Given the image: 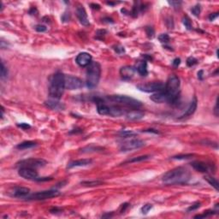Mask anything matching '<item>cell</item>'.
Returning a JSON list of instances; mask_svg holds the SVG:
<instances>
[{"label":"cell","instance_id":"obj_1","mask_svg":"<svg viewBox=\"0 0 219 219\" xmlns=\"http://www.w3.org/2000/svg\"><path fill=\"white\" fill-rule=\"evenodd\" d=\"M191 179V174L187 169L177 167L166 172L163 176V182L166 185L187 184Z\"/></svg>","mask_w":219,"mask_h":219},{"label":"cell","instance_id":"obj_2","mask_svg":"<svg viewBox=\"0 0 219 219\" xmlns=\"http://www.w3.org/2000/svg\"><path fill=\"white\" fill-rule=\"evenodd\" d=\"M180 79L175 75L170 76L168 79L163 91L166 92L169 98V103L171 104H177L180 97Z\"/></svg>","mask_w":219,"mask_h":219},{"label":"cell","instance_id":"obj_3","mask_svg":"<svg viewBox=\"0 0 219 219\" xmlns=\"http://www.w3.org/2000/svg\"><path fill=\"white\" fill-rule=\"evenodd\" d=\"M65 89V76L62 73H56L52 76L50 86H49V94L52 99L60 100L64 94Z\"/></svg>","mask_w":219,"mask_h":219},{"label":"cell","instance_id":"obj_4","mask_svg":"<svg viewBox=\"0 0 219 219\" xmlns=\"http://www.w3.org/2000/svg\"><path fill=\"white\" fill-rule=\"evenodd\" d=\"M86 83L88 88L92 89L98 86L101 76V66L98 62H92L88 66Z\"/></svg>","mask_w":219,"mask_h":219},{"label":"cell","instance_id":"obj_5","mask_svg":"<svg viewBox=\"0 0 219 219\" xmlns=\"http://www.w3.org/2000/svg\"><path fill=\"white\" fill-rule=\"evenodd\" d=\"M107 100L115 104L129 107L130 109H139L142 106V103L139 100L133 99L131 97L125 95H111L108 96Z\"/></svg>","mask_w":219,"mask_h":219},{"label":"cell","instance_id":"obj_6","mask_svg":"<svg viewBox=\"0 0 219 219\" xmlns=\"http://www.w3.org/2000/svg\"><path fill=\"white\" fill-rule=\"evenodd\" d=\"M60 195V192L56 189H51V190H45L33 194L30 196H28L27 199L31 200H44V199H51L57 196Z\"/></svg>","mask_w":219,"mask_h":219},{"label":"cell","instance_id":"obj_7","mask_svg":"<svg viewBox=\"0 0 219 219\" xmlns=\"http://www.w3.org/2000/svg\"><path fill=\"white\" fill-rule=\"evenodd\" d=\"M137 89L145 92H158L164 89V85L162 82H150L147 84H139L136 86Z\"/></svg>","mask_w":219,"mask_h":219},{"label":"cell","instance_id":"obj_8","mask_svg":"<svg viewBox=\"0 0 219 219\" xmlns=\"http://www.w3.org/2000/svg\"><path fill=\"white\" fill-rule=\"evenodd\" d=\"M144 146H145V142L143 140L139 139H132L130 140H127L126 142H124L121 146L120 150L122 151H130L143 147Z\"/></svg>","mask_w":219,"mask_h":219},{"label":"cell","instance_id":"obj_9","mask_svg":"<svg viewBox=\"0 0 219 219\" xmlns=\"http://www.w3.org/2000/svg\"><path fill=\"white\" fill-rule=\"evenodd\" d=\"M83 81L78 77L65 76V88L68 90H77L83 87Z\"/></svg>","mask_w":219,"mask_h":219},{"label":"cell","instance_id":"obj_10","mask_svg":"<svg viewBox=\"0 0 219 219\" xmlns=\"http://www.w3.org/2000/svg\"><path fill=\"white\" fill-rule=\"evenodd\" d=\"M46 164V161L42 158H29V159L22 160L19 162V165L21 167H28L32 169L44 167Z\"/></svg>","mask_w":219,"mask_h":219},{"label":"cell","instance_id":"obj_11","mask_svg":"<svg viewBox=\"0 0 219 219\" xmlns=\"http://www.w3.org/2000/svg\"><path fill=\"white\" fill-rule=\"evenodd\" d=\"M18 174L22 178L27 180H36L38 178V172L35 169L28 167H21L19 169Z\"/></svg>","mask_w":219,"mask_h":219},{"label":"cell","instance_id":"obj_12","mask_svg":"<svg viewBox=\"0 0 219 219\" xmlns=\"http://www.w3.org/2000/svg\"><path fill=\"white\" fill-rule=\"evenodd\" d=\"M76 62L80 67H88L92 63V56L88 52H81L76 57Z\"/></svg>","mask_w":219,"mask_h":219},{"label":"cell","instance_id":"obj_13","mask_svg":"<svg viewBox=\"0 0 219 219\" xmlns=\"http://www.w3.org/2000/svg\"><path fill=\"white\" fill-rule=\"evenodd\" d=\"M135 68L133 66H124L120 69V76L122 77V79L124 80H130L135 76Z\"/></svg>","mask_w":219,"mask_h":219},{"label":"cell","instance_id":"obj_14","mask_svg":"<svg viewBox=\"0 0 219 219\" xmlns=\"http://www.w3.org/2000/svg\"><path fill=\"white\" fill-rule=\"evenodd\" d=\"M197 105H198L197 99H196V97H194L193 100L190 102L189 105L187 106V110H186L178 118H179V119H182V118H185V117H187V116H190V115H193V114L195 112L196 109H197Z\"/></svg>","mask_w":219,"mask_h":219},{"label":"cell","instance_id":"obj_15","mask_svg":"<svg viewBox=\"0 0 219 219\" xmlns=\"http://www.w3.org/2000/svg\"><path fill=\"white\" fill-rule=\"evenodd\" d=\"M30 194V189L25 187H16L13 188L11 195L16 198H27Z\"/></svg>","mask_w":219,"mask_h":219},{"label":"cell","instance_id":"obj_16","mask_svg":"<svg viewBox=\"0 0 219 219\" xmlns=\"http://www.w3.org/2000/svg\"><path fill=\"white\" fill-rule=\"evenodd\" d=\"M151 100H152L153 102L158 103V104H162V103H169V98L168 95L166 94V92L164 91H161V92H158L153 93L152 95L150 97Z\"/></svg>","mask_w":219,"mask_h":219},{"label":"cell","instance_id":"obj_17","mask_svg":"<svg viewBox=\"0 0 219 219\" xmlns=\"http://www.w3.org/2000/svg\"><path fill=\"white\" fill-rule=\"evenodd\" d=\"M76 16L78 17V19L80 21V22L83 26H89V20H88V14L85 10V9L82 6H79L76 9Z\"/></svg>","mask_w":219,"mask_h":219},{"label":"cell","instance_id":"obj_18","mask_svg":"<svg viewBox=\"0 0 219 219\" xmlns=\"http://www.w3.org/2000/svg\"><path fill=\"white\" fill-rule=\"evenodd\" d=\"M45 104L46 107L54 110V111H64L65 109V105L63 103L59 102L58 100H55V99L46 100L45 102Z\"/></svg>","mask_w":219,"mask_h":219},{"label":"cell","instance_id":"obj_19","mask_svg":"<svg viewBox=\"0 0 219 219\" xmlns=\"http://www.w3.org/2000/svg\"><path fill=\"white\" fill-rule=\"evenodd\" d=\"M144 112L138 109H131L128 110L126 113V118L128 120H139L144 116Z\"/></svg>","mask_w":219,"mask_h":219},{"label":"cell","instance_id":"obj_20","mask_svg":"<svg viewBox=\"0 0 219 219\" xmlns=\"http://www.w3.org/2000/svg\"><path fill=\"white\" fill-rule=\"evenodd\" d=\"M92 159L89 158H84V159H79L72 161L68 164V169H72L75 167H84V166H88L89 164L92 163Z\"/></svg>","mask_w":219,"mask_h":219},{"label":"cell","instance_id":"obj_21","mask_svg":"<svg viewBox=\"0 0 219 219\" xmlns=\"http://www.w3.org/2000/svg\"><path fill=\"white\" fill-rule=\"evenodd\" d=\"M127 111V110H125L118 105H112V106H110L109 115H111V116H122V115H126Z\"/></svg>","mask_w":219,"mask_h":219},{"label":"cell","instance_id":"obj_22","mask_svg":"<svg viewBox=\"0 0 219 219\" xmlns=\"http://www.w3.org/2000/svg\"><path fill=\"white\" fill-rule=\"evenodd\" d=\"M191 165L194 170H196L197 171L201 172V173H206L211 169L208 164H206L205 163H203V162H199V161H196V162L192 163Z\"/></svg>","mask_w":219,"mask_h":219},{"label":"cell","instance_id":"obj_23","mask_svg":"<svg viewBox=\"0 0 219 219\" xmlns=\"http://www.w3.org/2000/svg\"><path fill=\"white\" fill-rule=\"evenodd\" d=\"M137 71L140 76H147L148 69H147V61H142L139 64V65L137 66Z\"/></svg>","mask_w":219,"mask_h":219},{"label":"cell","instance_id":"obj_24","mask_svg":"<svg viewBox=\"0 0 219 219\" xmlns=\"http://www.w3.org/2000/svg\"><path fill=\"white\" fill-rule=\"evenodd\" d=\"M36 145L37 144L34 141L28 140V141H23V142H22L19 145H17L16 148L19 149V150H26V149H30V148L34 147H36Z\"/></svg>","mask_w":219,"mask_h":219},{"label":"cell","instance_id":"obj_25","mask_svg":"<svg viewBox=\"0 0 219 219\" xmlns=\"http://www.w3.org/2000/svg\"><path fill=\"white\" fill-rule=\"evenodd\" d=\"M150 158V156L148 155H144V156H139V157H135V158H132L131 159L127 160L126 162H124L125 163H138V162H142L145 160L148 159Z\"/></svg>","mask_w":219,"mask_h":219},{"label":"cell","instance_id":"obj_26","mask_svg":"<svg viewBox=\"0 0 219 219\" xmlns=\"http://www.w3.org/2000/svg\"><path fill=\"white\" fill-rule=\"evenodd\" d=\"M205 180H206L208 182V183L210 184V185H211L212 187L215 188L217 191H218L219 190V184H218V182H217V180L216 179V178H214V177H212V176H209V175H206V176H205Z\"/></svg>","mask_w":219,"mask_h":219},{"label":"cell","instance_id":"obj_27","mask_svg":"<svg viewBox=\"0 0 219 219\" xmlns=\"http://www.w3.org/2000/svg\"><path fill=\"white\" fill-rule=\"evenodd\" d=\"M104 150L103 147H93V146H90V147H86L81 149V152L82 153H88V152H95V151H101Z\"/></svg>","mask_w":219,"mask_h":219},{"label":"cell","instance_id":"obj_28","mask_svg":"<svg viewBox=\"0 0 219 219\" xmlns=\"http://www.w3.org/2000/svg\"><path fill=\"white\" fill-rule=\"evenodd\" d=\"M182 22H183V25L185 26V28H187V30H191L192 29V22L189 17L188 16H184L183 19H182Z\"/></svg>","mask_w":219,"mask_h":219},{"label":"cell","instance_id":"obj_29","mask_svg":"<svg viewBox=\"0 0 219 219\" xmlns=\"http://www.w3.org/2000/svg\"><path fill=\"white\" fill-rule=\"evenodd\" d=\"M82 185H85V186H88V187H94V186H99L100 184H102V182L100 181H90V182H81Z\"/></svg>","mask_w":219,"mask_h":219},{"label":"cell","instance_id":"obj_30","mask_svg":"<svg viewBox=\"0 0 219 219\" xmlns=\"http://www.w3.org/2000/svg\"><path fill=\"white\" fill-rule=\"evenodd\" d=\"M7 76H8V69L5 67L4 62L2 61L1 62V78L4 79L5 77H7Z\"/></svg>","mask_w":219,"mask_h":219},{"label":"cell","instance_id":"obj_31","mask_svg":"<svg viewBox=\"0 0 219 219\" xmlns=\"http://www.w3.org/2000/svg\"><path fill=\"white\" fill-rule=\"evenodd\" d=\"M158 40L161 43H164V44H167L170 41V36L168 35L167 33H162L158 36Z\"/></svg>","mask_w":219,"mask_h":219},{"label":"cell","instance_id":"obj_32","mask_svg":"<svg viewBox=\"0 0 219 219\" xmlns=\"http://www.w3.org/2000/svg\"><path fill=\"white\" fill-rule=\"evenodd\" d=\"M119 135L122 136V137H125V138H127V137H133V136L136 135V134L135 132L127 131V130L121 131L119 133Z\"/></svg>","mask_w":219,"mask_h":219},{"label":"cell","instance_id":"obj_33","mask_svg":"<svg viewBox=\"0 0 219 219\" xmlns=\"http://www.w3.org/2000/svg\"><path fill=\"white\" fill-rule=\"evenodd\" d=\"M197 63H198V60L194 58V57H188L187 60V65L188 67H193V66H194L195 64H197Z\"/></svg>","mask_w":219,"mask_h":219},{"label":"cell","instance_id":"obj_34","mask_svg":"<svg viewBox=\"0 0 219 219\" xmlns=\"http://www.w3.org/2000/svg\"><path fill=\"white\" fill-rule=\"evenodd\" d=\"M191 11L195 16H199V14H200V5L199 4H196L195 6H194L191 9Z\"/></svg>","mask_w":219,"mask_h":219},{"label":"cell","instance_id":"obj_35","mask_svg":"<svg viewBox=\"0 0 219 219\" xmlns=\"http://www.w3.org/2000/svg\"><path fill=\"white\" fill-rule=\"evenodd\" d=\"M168 4L174 9H179L182 3L181 1H168Z\"/></svg>","mask_w":219,"mask_h":219},{"label":"cell","instance_id":"obj_36","mask_svg":"<svg viewBox=\"0 0 219 219\" xmlns=\"http://www.w3.org/2000/svg\"><path fill=\"white\" fill-rule=\"evenodd\" d=\"M151 208H152V205H151V204H147V205H145L142 206V208H141V212H142V214H147Z\"/></svg>","mask_w":219,"mask_h":219},{"label":"cell","instance_id":"obj_37","mask_svg":"<svg viewBox=\"0 0 219 219\" xmlns=\"http://www.w3.org/2000/svg\"><path fill=\"white\" fill-rule=\"evenodd\" d=\"M193 154H185V155H177L175 156L172 158V159H187V158H190L193 157Z\"/></svg>","mask_w":219,"mask_h":219},{"label":"cell","instance_id":"obj_38","mask_svg":"<svg viewBox=\"0 0 219 219\" xmlns=\"http://www.w3.org/2000/svg\"><path fill=\"white\" fill-rule=\"evenodd\" d=\"M146 32H147V34L149 38H152L153 35H154V29L151 27H147L146 28Z\"/></svg>","mask_w":219,"mask_h":219},{"label":"cell","instance_id":"obj_39","mask_svg":"<svg viewBox=\"0 0 219 219\" xmlns=\"http://www.w3.org/2000/svg\"><path fill=\"white\" fill-rule=\"evenodd\" d=\"M35 30L37 32H45L47 30V28L45 26V25H41V24H39L37 25L35 27Z\"/></svg>","mask_w":219,"mask_h":219},{"label":"cell","instance_id":"obj_40","mask_svg":"<svg viewBox=\"0 0 219 219\" xmlns=\"http://www.w3.org/2000/svg\"><path fill=\"white\" fill-rule=\"evenodd\" d=\"M200 207V203L199 202H196L195 204H194L192 206L187 209V211H194V210H197Z\"/></svg>","mask_w":219,"mask_h":219},{"label":"cell","instance_id":"obj_41","mask_svg":"<svg viewBox=\"0 0 219 219\" xmlns=\"http://www.w3.org/2000/svg\"><path fill=\"white\" fill-rule=\"evenodd\" d=\"M114 49H115V52H116V53H118V54H123V53H124V52H125L124 47H123V46H120V45H117V46L114 48Z\"/></svg>","mask_w":219,"mask_h":219},{"label":"cell","instance_id":"obj_42","mask_svg":"<svg viewBox=\"0 0 219 219\" xmlns=\"http://www.w3.org/2000/svg\"><path fill=\"white\" fill-rule=\"evenodd\" d=\"M17 126L19 127H21V128H22V129H28V128H30V125L28 123H21V124H17Z\"/></svg>","mask_w":219,"mask_h":219},{"label":"cell","instance_id":"obj_43","mask_svg":"<svg viewBox=\"0 0 219 219\" xmlns=\"http://www.w3.org/2000/svg\"><path fill=\"white\" fill-rule=\"evenodd\" d=\"M173 65L175 66V67H178L180 65V64H181V59L180 58H175V59L173 60Z\"/></svg>","mask_w":219,"mask_h":219},{"label":"cell","instance_id":"obj_44","mask_svg":"<svg viewBox=\"0 0 219 219\" xmlns=\"http://www.w3.org/2000/svg\"><path fill=\"white\" fill-rule=\"evenodd\" d=\"M218 16V13L217 12V13H213V14H211L210 16H209V20L210 21H214Z\"/></svg>","mask_w":219,"mask_h":219},{"label":"cell","instance_id":"obj_45","mask_svg":"<svg viewBox=\"0 0 219 219\" xmlns=\"http://www.w3.org/2000/svg\"><path fill=\"white\" fill-rule=\"evenodd\" d=\"M52 180V177H42V178H37L36 181H39V182H46V181H51Z\"/></svg>","mask_w":219,"mask_h":219},{"label":"cell","instance_id":"obj_46","mask_svg":"<svg viewBox=\"0 0 219 219\" xmlns=\"http://www.w3.org/2000/svg\"><path fill=\"white\" fill-rule=\"evenodd\" d=\"M62 20L64 21V22H68L69 20V16L67 15V13H64L63 16H62Z\"/></svg>","mask_w":219,"mask_h":219},{"label":"cell","instance_id":"obj_47","mask_svg":"<svg viewBox=\"0 0 219 219\" xmlns=\"http://www.w3.org/2000/svg\"><path fill=\"white\" fill-rule=\"evenodd\" d=\"M144 132H147V133H154V134H159V132L156 129H147V130H144Z\"/></svg>","mask_w":219,"mask_h":219},{"label":"cell","instance_id":"obj_48","mask_svg":"<svg viewBox=\"0 0 219 219\" xmlns=\"http://www.w3.org/2000/svg\"><path fill=\"white\" fill-rule=\"evenodd\" d=\"M127 207H128V204L126 203V204H124V205H122V210H121V212H122V213H123V212H124V211H126V209H127Z\"/></svg>","mask_w":219,"mask_h":219},{"label":"cell","instance_id":"obj_49","mask_svg":"<svg viewBox=\"0 0 219 219\" xmlns=\"http://www.w3.org/2000/svg\"><path fill=\"white\" fill-rule=\"evenodd\" d=\"M90 5H91V7H92V9H95V10H100V6L99 5V4H91Z\"/></svg>","mask_w":219,"mask_h":219},{"label":"cell","instance_id":"obj_50","mask_svg":"<svg viewBox=\"0 0 219 219\" xmlns=\"http://www.w3.org/2000/svg\"><path fill=\"white\" fill-rule=\"evenodd\" d=\"M203 74H204L203 70H200V71L198 72V77H199V79H200V80L203 79Z\"/></svg>","mask_w":219,"mask_h":219},{"label":"cell","instance_id":"obj_51","mask_svg":"<svg viewBox=\"0 0 219 219\" xmlns=\"http://www.w3.org/2000/svg\"><path fill=\"white\" fill-rule=\"evenodd\" d=\"M34 13H37V10L35 8H32L29 10V14L30 15H34Z\"/></svg>","mask_w":219,"mask_h":219},{"label":"cell","instance_id":"obj_52","mask_svg":"<svg viewBox=\"0 0 219 219\" xmlns=\"http://www.w3.org/2000/svg\"><path fill=\"white\" fill-rule=\"evenodd\" d=\"M215 114L216 115H218V114H217V104H216V106H215Z\"/></svg>","mask_w":219,"mask_h":219},{"label":"cell","instance_id":"obj_53","mask_svg":"<svg viewBox=\"0 0 219 219\" xmlns=\"http://www.w3.org/2000/svg\"><path fill=\"white\" fill-rule=\"evenodd\" d=\"M112 216H113V214H107V215H103L102 216V217H111Z\"/></svg>","mask_w":219,"mask_h":219}]
</instances>
